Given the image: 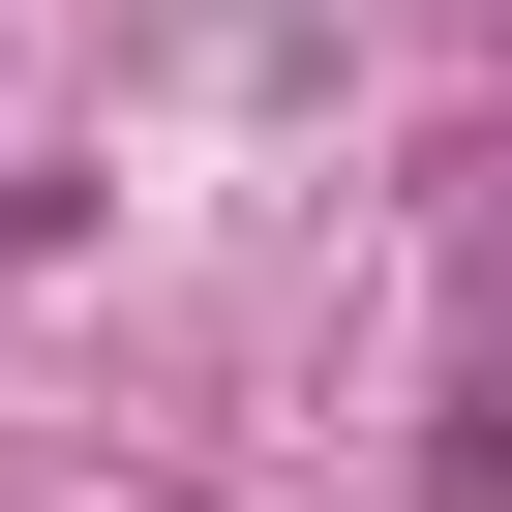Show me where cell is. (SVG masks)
<instances>
[{"mask_svg":"<svg viewBox=\"0 0 512 512\" xmlns=\"http://www.w3.org/2000/svg\"><path fill=\"white\" fill-rule=\"evenodd\" d=\"M422 512H512V151H422Z\"/></svg>","mask_w":512,"mask_h":512,"instance_id":"6da1fadb","label":"cell"}]
</instances>
